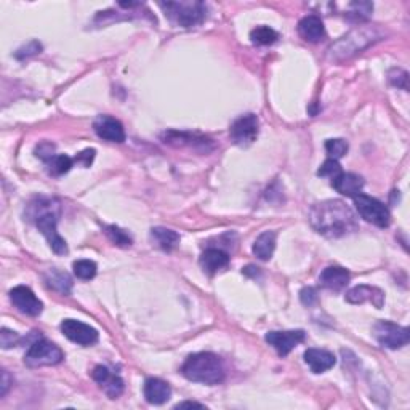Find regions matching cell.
Returning a JSON list of instances; mask_svg holds the SVG:
<instances>
[{
  "mask_svg": "<svg viewBox=\"0 0 410 410\" xmlns=\"http://www.w3.org/2000/svg\"><path fill=\"white\" fill-rule=\"evenodd\" d=\"M106 234L119 247H130L133 244V239L130 237V234H127L126 231L119 228V226H114V225L106 226Z\"/></svg>",
  "mask_w": 410,
  "mask_h": 410,
  "instance_id": "cell-29",
  "label": "cell"
},
{
  "mask_svg": "<svg viewBox=\"0 0 410 410\" xmlns=\"http://www.w3.org/2000/svg\"><path fill=\"white\" fill-rule=\"evenodd\" d=\"M40 50H42V45L39 44V42L32 40L28 47H24V48H21V50H18V53H16V58H24V56L28 58L31 55H37V53H40Z\"/></svg>",
  "mask_w": 410,
  "mask_h": 410,
  "instance_id": "cell-36",
  "label": "cell"
},
{
  "mask_svg": "<svg viewBox=\"0 0 410 410\" xmlns=\"http://www.w3.org/2000/svg\"><path fill=\"white\" fill-rule=\"evenodd\" d=\"M20 342H21V337L18 335V333L10 331V328H7V327L2 328V332H0V344H2L3 349L13 348Z\"/></svg>",
  "mask_w": 410,
  "mask_h": 410,
  "instance_id": "cell-32",
  "label": "cell"
},
{
  "mask_svg": "<svg viewBox=\"0 0 410 410\" xmlns=\"http://www.w3.org/2000/svg\"><path fill=\"white\" fill-rule=\"evenodd\" d=\"M326 151H327V154L331 155V159L338 160L340 158H343V155L348 153V143L342 138L327 139V142H326Z\"/></svg>",
  "mask_w": 410,
  "mask_h": 410,
  "instance_id": "cell-30",
  "label": "cell"
},
{
  "mask_svg": "<svg viewBox=\"0 0 410 410\" xmlns=\"http://www.w3.org/2000/svg\"><path fill=\"white\" fill-rule=\"evenodd\" d=\"M349 273L348 269L342 266H328L324 269L319 276V282L324 289L333 290V292H340L347 287L349 282Z\"/></svg>",
  "mask_w": 410,
  "mask_h": 410,
  "instance_id": "cell-20",
  "label": "cell"
},
{
  "mask_svg": "<svg viewBox=\"0 0 410 410\" xmlns=\"http://www.w3.org/2000/svg\"><path fill=\"white\" fill-rule=\"evenodd\" d=\"M162 142L165 144H170L174 148H192L196 151H212L215 148L213 139L199 133L191 132H178V130H169L162 133Z\"/></svg>",
  "mask_w": 410,
  "mask_h": 410,
  "instance_id": "cell-9",
  "label": "cell"
},
{
  "mask_svg": "<svg viewBox=\"0 0 410 410\" xmlns=\"http://www.w3.org/2000/svg\"><path fill=\"white\" fill-rule=\"evenodd\" d=\"M28 217L36 223L37 228L48 241L50 249L56 255H64L68 253V244L61 236L58 234L56 225L59 217V202L56 199L48 197H37L28 205Z\"/></svg>",
  "mask_w": 410,
  "mask_h": 410,
  "instance_id": "cell-2",
  "label": "cell"
},
{
  "mask_svg": "<svg viewBox=\"0 0 410 410\" xmlns=\"http://www.w3.org/2000/svg\"><path fill=\"white\" fill-rule=\"evenodd\" d=\"M381 39H385V32L379 26H360V28L353 29L347 36H343L342 39L337 40L335 44L328 48L327 56L332 61L342 63L344 59L353 58L354 55L365 50V48L374 45L375 42H380Z\"/></svg>",
  "mask_w": 410,
  "mask_h": 410,
  "instance_id": "cell-3",
  "label": "cell"
},
{
  "mask_svg": "<svg viewBox=\"0 0 410 410\" xmlns=\"http://www.w3.org/2000/svg\"><path fill=\"white\" fill-rule=\"evenodd\" d=\"M279 39V34L269 26H257L250 32V40L255 45H269Z\"/></svg>",
  "mask_w": 410,
  "mask_h": 410,
  "instance_id": "cell-27",
  "label": "cell"
},
{
  "mask_svg": "<svg viewBox=\"0 0 410 410\" xmlns=\"http://www.w3.org/2000/svg\"><path fill=\"white\" fill-rule=\"evenodd\" d=\"M45 282L52 290H56V292L63 295H69L73 289V280L68 276V273L59 271V269H50L45 274Z\"/></svg>",
  "mask_w": 410,
  "mask_h": 410,
  "instance_id": "cell-25",
  "label": "cell"
},
{
  "mask_svg": "<svg viewBox=\"0 0 410 410\" xmlns=\"http://www.w3.org/2000/svg\"><path fill=\"white\" fill-rule=\"evenodd\" d=\"M36 155L39 159L44 160V162L50 160L53 158V155H55V144H52V143H48V142L40 143L39 146L36 148Z\"/></svg>",
  "mask_w": 410,
  "mask_h": 410,
  "instance_id": "cell-34",
  "label": "cell"
},
{
  "mask_svg": "<svg viewBox=\"0 0 410 410\" xmlns=\"http://www.w3.org/2000/svg\"><path fill=\"white\" fill-rule=\"evenodd\" d=\"M374 337L383 348L399 349L409 343L410 332L407 327L397 326L395 322L379 321L374 326Z\"/></svg>",
  "mask_w": 410,
  "mask_h": 410,
  "instance_id": "cell-8",
  "label": "cell"
},
{
  "mask_svg": "<svg viewBox=\"0 0 410 410\" xmlns=\"http://www.w3.org/2000/svg\"><path fill=\"white\" fill-rule=\"evenodd\" d=\"M165 16L172 23L181 28H194L204 23L207 16V7L202 2H164L160 3Z\"/></svg>",
  "mask_w": 410,
  "mask_h": 410,
  "instance_id": "cell-5",
  "label": "cell"
},
{
  "mask_svg": "<svg viewBox=\"0 0 410 410\" xmlns=\"http://www.w3.org/2000/svg\"><path fill=\"white\" fill-rule=\"evenodd\" d=\"M13 380L10 379L8 372L7 370H2V381H0V396H5L7 395V391L10 390V386H12Z\"/></svg>",
  "mask_w": 410,
  "mask_h": 410,
  "instance_id": "cell-39",
  "label": "cell"
},
{
  "mask_svg": "<svg viewBox=\"0 0 410 410\" xmlns=\"http://www.w3.org/2000/svg\"><path fill=\"white\" fill-rule=\"evenodd\" d=\"M151 239H153L155 247H159V249L164 252H172L178 244H180V234H178L176 231L169 228H160V226L151 229Z\"/></svg>",
  "mask_w": 410,
  "mask_h": 410,
  "instance_id": "cell-23",
  "label": "cell"
},
{
  "mask_svg": "<svg viewBox=\"0 0 410 410\" xmlns=\"http://www.w3.org/2000/svg\"><path fill=\"white\" fill-rule=\"evenodd\" d=\"M91 379L98 383L100 388L111 399H117L123 393V380L105 365H96L91 372Z\"/></svg>",
  "mask_w": 410,
  "mask_h": 410,
  "instance_id": "cell-15",
  "label": "cell"
},
{
  "mask_svg": "<svg viewBox=\"0 0 410 410\" xmlns=\"http://www.w3.org/2000/svg\"><path fill=\"white\" fill-rule=\"evenodd\" d=\"M274 249H276V233L274 231H264L257 237V241L253 242V253L257 258H260L263 261H268L273 257Z\"/></svg>",
  "mask_w": 410,
  "mask_h": 410,
  "instance_id": "cell-24",
  "label": "cell"
},
{
  "mask_svg": "<svg viewBox=\"0 0 410 410\" xmlns=\"http://www.w3.org/2000/svg\"><path fill=\"white\" fill-rule=\"evenodd\" d=\"M331 185L333 190L343 194V196L354 197L360 194V190L364 188V180L363 176L356 174H344V172H340L337 176L332 178Z\"/></svg>",
  "mask_w": 410,
  "mask_h": 410,
  "instance_id": "cell-18",
  "label": "cell"
},
{
  "mask_svg": "<svg viewBox=\"0 0 410 410\" xmlns=\"http://www.w3.org/2000/svg\"><path fill=\"white\" fill-rule=\"evenodd\" d=\"M310 223L316 233L328 239H338L358 231V218L343 201H324L310 210Z\"/></svg>",
  "mask_w": 410,
  "mask_h": 410,
  "instance_id": "cell-1",
  "label": "cell"
},
{
  "mask_svg": "<svg viewBox=\"0 0 410 410\" xmlns=\"http://www.w3.org/2000/svg\"><path fill=\"white\" fill-rule=\"evenodd\" d=\"M306 338L305 331H284V332H268L264 340L269 343V347L276 349L279 356H287L295 347L303 343Z\"/></svg>",
  "mask_w": 410,
  "mask_h": 410,
  "instance_id": "cell-13",
  "label": "cell"
},
{
  "mask_svg": "<svg viewBox=\"0 0 410 410\" xmlns=\"http://www.w3.org/2000/svg\"><path fill=\"white\" fill-rule=\"evenodd\" d=\"M64 359V353L55 343L48 342L44 337H39L29 344L28 351L24 354V364L28 367H45L56 365Z\"/></svg>",
  "mask_w": 410,
  "mask_h": 410,
  "instance_id": "cell-6",
  "label": "cell"
},
{
  "mask_svg": "<svg viewBox=\"0 0 410 410\" xmlns=\"http://www.w3.org/2000/svg\"><path fill=\"white\" fill-rule=\"evenodd\" d=\"M340 172H342V167H340L338 160H335V159H327L321 165V169L317 170V175H319V176L333 178V176H337L340 174Z\"/></svg>",
  "mask_w": 410,
  "mask_h": 410,
  "instance_id": "cell-33",
  "label": "cell"
},
{
  "mask_svg": "<svg viewBox=\"0 0 410 410\" xmlns=\"http://www.w3.org/2000/svg\"><path fill=\"white\" fill-rule=\"evenodd\" d=\"M45 164H47L48 174L53 176H59L63 174H68V172L71 170L74 159H71L66 154H55L50 160H47Z\"/></svg>",
  "mask_w": 410,
  "mask_h": 410,
  "instance_id": "cell-26",
  "label": "cell"
},
{
  "mask_svg": "<svg viewBox=\"0 0 410 410\" xmlns=\"http://www.w3.org/2000/svg\"><path fill=\"white\" fill-rule=\"evenodd\" d=\"M303 358L312 374H324V372L331 370L337 364V358L333 356V353L327 351V349L310 348L305 351Z\"/></svg>",
  "mask_w": 410,
  "mask_h": 410,
  "instance_id": "cell-16",
  "label": "cell"
},
{
  "mask_svg": "<svg viewBox=\"0 0 410 410\" xmlns=\"http://www.w3.org/2000/svg\"><path fill=\"white\" fill-rule=\"evenodd\" d=\"M258 117L255 114H244L236 119L229 128V137L237 146H249L258 137Z\"/></svg>",
  "mask_w": 410,
  "mask_h": 410,
  "instance_id": "cell-10",
  "label": "cell"
},
{
  "mask_svg": "<svg viewBox=\"0 0 410 410\" xmlns=\"http://www.w3.org/2000/svg\"><path fill=\"white\" fill-rule=\"evenodd\" d=\"M95 159V149H85L82 153L75 155L74 162H77V164L84 165V167H90L91 162Z\"/></svg>",
  "mask_w": 410,
  "mask_h": 410,
  "instance_id": "cell-37",
  "label": "cell"
},
{
  "mask_svg": "<svg viewBox=\"0 0 410 410\" xmlns=\"http://www.w3.org/2000/svg\"><path fill=\"white\" fill-rule=\"evenodd\" d=\"M298 32L305 40L312 42V44L321 42L326 37V28H324L322 20L316 15H308L301 18L298 23Z\"/></svg>",
  "mask_w": 410,
  "mask_h": 410,
  "instance_id": "cell-22",
  "label": "cell"
},
{
  "mask_svg": "<svg viewBox=\"0 0 410 410\" xmlns=\"http://www.w3.org/2000/svg\"><path fill=\"white\" fill-rule=\"evenodd\" d=\"M73 269H74L75 276L82 280L93 279L96 276V271H98L96 263L90 261V260H77L73 264Z\"/></svg>",
  "mask_w": 410,
  "mask_h": 410,
  "instance_id": "cell-28",
  "label": "cell"
},
{
  "mask_svg": "<svg viewBox=\"0 0 410 410\" xmlns=\"http://www.w3.org/2000/svg\"><path fill=\"white\" fill-rule=\"evenodd\" d=\"M10 300H12L13 306L20 312L32 317L39 316L42 310H44L42 301L37 298L36 294L32 292L29 287H26V285H18V287L10 290Z\"/></svg>",
  "mask_w": 410,
  "mask_h": 410,
  "instance_id": "cell-12",
  "label": "cell"
},
{
  "mask_svg": "<svg viewBox=\"0 0 410 410\" xmlns=\"http://www.w3.org/2000/svg\"><path fill=\"white\" fill-rule=\"evenodd\" d=\"M388 79H390V82L395 85V87L409 90V74L406 71H402V69H391L390 74H388Z\"/></svg>",
  "mask_w": 410,
  "mask_h": 410,
  "instance_id": "cell-31",
  "label": "cell"
},
{
  "mask_svg": "<svg viewBox=\"0 0 410 410\" xmlns=\"http://www.w3.org/2000/svg\"><path fill=\"white\" fill-rule=\"evenodd\" d=\"M185 407H199V409H205L204 404H199V402H194V401H185V402H180L175 409H185Z\"/></svg>",
  "mask_w": 410,
  "mask_h": 410,
  "instance_id": "cell-40",
  "label": "cell"
},
{
  "mask_svg": "<svg viewBox=\"0 0 410 410\" xmlns=\"http://www.w3.org/2000/svg\"><path fill=\"white\" fill-rule=\"evenodd\" d=\"M229 261L231 258L228 253L220 249H207L202 253L201 258H199V264H201L204 273L210 274V276H213V274L228 268Z\"/></svg>",
  "mask_w": 410,
  "mask_h": 410,
  "instance_id": "cell-19",
  "label": "cell"
},
{
  "mask_svg": "<svg viewBox=\"0 0 410 410\" xmlns=\"http://www.w3.org/2000/svg\"><path fill=\"white\" fill-rule=\"evenodd\" d=\"M347 301L353 305H363L365 301L374 305L375 308L383 306V301H385V294L381 292L379 287H370V285H358V287H353L347 294Z\"/></svg>",
  "mask_w": 410,
  "mask_h": 410,
  "instance_id": "cell-17",
  "label": "cell"
},
{
  "mask_svg": "<svg viewBox=\"0 0 410 410\" xmlns=\"http://www.w3.org/2000/svg\"><path fill=\"white\" fill-rule=\"evenodd\" d=\"M93 130L101 139L109 143L126 142V130L117 119L111 116H98L93 122Z\"/></svg>",
  "mask_w": 410,
  "mask_h": 410,
  "instance_id": "cell-14",
  "label": "cell"
},
{
  "mask_svg": "<svg viewBox=\"0 0 410 410\" xmlns=\"http://www.w3.org/2000/svg\"><path fill=\"white\" fill-rule=\"evenodd\" d=\"M300 298L305 306H312L317 301V292L312 287H305L300 292Z\"/></svg>",
  "mask_w": 410,
  "mask_h": 410,
  "instance_id": "cell-35",
  "label": "cell"
},
{
  "mask_svg": "<svg viewBox=\"0 0 410 410\" xmlns=\"http://www.w3.org/2000/svg\"><path fill=\"white\" fill-rule=\"evenodd\" d=\"M354 205L360 217L369 223L379 226V228H388L391 223L390 208L385 204L380 202L379 199L367 196V194H358L354 196Z\"/></svg>",
  "mask_w": 410,
  "mask_h": 410,
  "instance_id": "cell-7",
  "label": "cell"
},
{
  "mask_svg": "<svg viewBox=\"0 0 410 410\" xmlns=\"http://www.w3.org/2000/svg\"><path fill=\"white\" fill-rule=\"evenodd\" d=\"M61 332L73 343H77L80 347H91L98 342V332L96 328L90 327L89 324H84L75 319H64L61 322Z\"/></svg>",
  "mask_w": 410,
  "mask_h": 410,
  "instance_id": "cell-11",
  "label": "cell"
},
{
  "mask_svg": "<svg viewBox=\"0 0 410 410\" xmlns=\"http://www.w3.org/2000/svg\"><path fill=\"white\" fill-rule=\"evenodd\" d=\"M181 374L190 381L202 383V385H220L225 380V365L217 354L196 353L190 356L181 367Z\"/></svg>",
  "mask_w": 410,
  "mask_h": 410,
  "instance_id": "cell-4",
  "label": "cell"
},
{
  "mask_svg": "<svg viewBox=\"0 0 410 410\" xmlns=\"http://www.w3.org/2000/svg\"><path fill=\"white\" fill-rule=\"evenodd\" d=\"M144 399L153 406H162L169 401L172 390L169 383L160 379H148L144 381Z\"/></svg>",
  "mask_w": 410,
  "mask_h": 410,
  "instance_id": "cell-21",
  "label": "cell"
},
{
  "mask_svg": "<svg viewBox=\"0 0 410 410\" xmlns=\"http://www.w3.org/2000/svg\"><path fill=\"white\" fill-rule=\"evenodd\" d=\"M351 8L356 10V15L358 16L369 18L372 10H374V5H372L370 2H356V3H351Z\"/></svg>",
  "mask_w": 410,
  "mask_h": 410,
  "instance_id": "cell-38",
  "label": "cell"
}]
</instances>
